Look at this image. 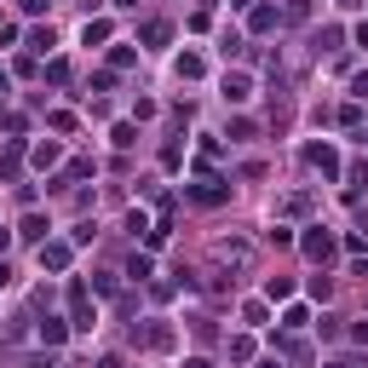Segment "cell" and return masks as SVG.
Returning a JSON list of instances; mask_svg holds the SVG:
<instances>
[{"label": "cell", "instance_id": "cell-1", "mask_svg": "<svg viewBox=\"0 0 368 368\" xmlns=\"http://www.w3.org/2000/svg\"><path fill=\"white\" fill-rule=\"evenodd\" d=\"M92 322H98V311H92L86 282H69V328H92Z\"/></svg>", "mask_w": 368, "mask_h": 368}, {"label": "cell", "instance_id": "cell-2", "mask_svg": "<svg viewBox=\"0 0 368 368\" xmlns=\"http://www.w3.org/2000/svg\"><path fill=\"white\" fill-rule=\"evenodd\" d=\"M305 161H311L322 178H340V150H334V144H305Z\"/></svg>", "mask_w": 368, "mask_h": 368}, {"label": "cell", "instance_id": "cell-3", "mask_svg": "<svg viewBox=\"0 0 368 368\" xmlns=\"http://www.w3.org/2000/svg\"><path fill=\"white\" fill-rule=\"evenodd\" d=\"M190 202H196V207H219V202H230V184L202 178V184H190Z\"/></svg>", "mask_w": 368, "mask_h": 368}, {"label": "cell", "instance_id": "cell-4", "mask_svg": "<svg viewBox=\"0 0 368 368\" xmlns=\"http://www.w3.org/2000/svg\"><path fill=\"white\" fill-rule=\"evenodd\" d=\"M299 248H305V259H316V265H328V259H334V236H328V230H305V242H299Z\"/></svg>", "mask_w": 368, "mask_h": 368}, {"label": "cell", "instance_id": "cell-5", "mask_svg": "<svg viewBox=\"0 0 368 368\" xmlns=\"http://www.w3.org/2000/svg\"><path fill=\"white\" fill-rule=\"evenodd\" d=\"M132 340L144 345V351H173V328H167V322H150V328H138Z\"/></svg>", "mask_w": 368, "mask_h": 368}, {"label": "cell", "instance_id": "cell-6", "mask_svg": "<svg viewBox=\"0 0 368 368\" xmlns=\"http://www.w3.org/2000/svg\"><path fill=\"white\" fill-rule=\"evenodd\" d=\"M40 270H69V242H40Z\"/></svg>", "mask_w": 368, "mask_h": 368}, {"label": "cell", "instance_id": "cell-7", "mask_svg": "<svg viewBox=\"0 0 368 368\" xmlns=\"http://www.w3.org/2000/svg\"><path fill=\"white\" fill-rule=\"evenodd\" d=\"M248 98H253V81H248L242 69H230V75H224V104H248Z\"/></svg>", "mask_w": 368, "mask_h": 368}, {"label": "cell", "instance_id": "cell-8", "mask_svg": "<svg viewBox=\"0 0 368 368\" xmlns=\"http://www.w3.org/2000/svg\"><path fill=\"white\" fill-rule=\"evenodd\" d=\"M64 340H69V322H64V316H46V322H40V345L52 351V345H64Z\"/></svg>", "mask_w": 368, "mask_h": 368}, {"label": "cell", "instance_id": "cell-9", "mask_svg": "<svg viewBox=\"0 0 368 368\" xmlns=\"http://www.w3.org/2000/svg\"><path fill=\"white\" fill-rule=\"evenodd\" d=\"M173 69H178V81H202V75H207L202 52H178V64H173Z\"/></svg>", "mask_w": 368, "mask_h": 368}, {"label": "cell", "instance_id": "cell-10", "mask_svg": "<svg viewBox=\"0 0 368 368\" xmlns=\"http://www.w3.org/2000/svg\"><path fill=\"white\" fill-rule=\"evenodd\" d=\"M167 35H173V23H167V18H150L144 29H138V40H144V46H167Z\"/></svg>", "mask_w": 368, "mask_h": 368}, {"label": "cell", "instance_id": "cell-11", "mask_svg": "<svg viewBox=\"0 0 368 368\" xmlns=\"http://www.w3.org/2000/svg\"><path fill=\"white\" fill-rule=\"evenodd\" d=\"M29 156H35V167H58V156H64V144H58V138H46V144H35Z\"/></svg>", "mask_w": 368, "mask_h": 368}, {"label": "cell", "instance_id": "cell-12", "mask_svg": "<svg viewBox=\"0 0 368 368\" xmlns=\"http://www.w3.org/2000/svg\"><path fill=\"white\" fill-rule=\"evenodd\" d=\"M46 230H52V224H46L40 213H29V219L18 224V236H23V242H46Z\"/></svg>", "mask_w": 368, "mask_h": 368}, {"label": "cell", "instance_id": "cell-13", "mask_svg": "<svg viewBox=\"0 0 368 368\" xmlns=\"http://www.w3.org/2000/svg\"><path fill=\"white\" fill-rule=\"evenodd\" d=\"M18 167H23V144H6L0 150V178H18Z\"/></svg>", "mask_w": 368, "mask_h": 368}, {"label": "cell", "instance_id": "cell-14", "mask_svg": "<svg viewBox=\"0 0 368 368\" xmlns=\"http://www.w3.org/2000/svg\"><path fill=\"white\" fill-rule=\"evenodd\" d=\"M248 29H253V35L276 29V6H253V12H248Z\"/></svg>", "mask_w": 368, "mask_h": 368}, {"label": "cell", "instance_id": "cell-15", "mask_svg": "<svg viewBox=\"0 0 368 368\" xmlns=\"http://www.w3.org/2000/svg\"><path fill=\"white\" fill-rule=\"evenodd\" d=\"M81 40H86V46H98V40H110V23H104V18H86Z\"/></svg>", "mask_w": 368, "mask_h": 368}, {"label": "cell", "instance_id": "cell-16", "mask_svg": "<svg viewBox=\"0 0 368 368\" xmlns=\"http://www.w3.org/2000/svg\"><path fill=\"white\" fill-rule=\"evenodd\" d=\"M276 351H282V357H294V362H305V357H311V345H305V340H288V334L276 340Z\"/></svg>", "mask_w": 368, "mask_h": 368}, {"label": "cell", "instance_id": "cell-17", "mask_svg": "<svg viewBox=\"0 0 368 368\" xmlns=\"http://www.w3.org/2000/svg\"><path fill=\"white\" fill-rule=\"evenodd\" d=\"M305 322H311V311H305V305H288V311H282V328H288V334H294V328H305Z\"/></svg>", "mask_w": 368, "mask_h": 368}, {"label": "cell", "instance_id": "cell-18", "mask_svg": "<svg viewBox=\"0 0 368 368\" xmlns=\"http://www.w3.org/2000/svg\"><path fill=\"white\" fill-rule=\"evenodd\" d=\"M265 242H270V248H294V230H288V224H270Z\"/></svg>", "mask_w": 368, "mask_h": 368}, {"label": "cell", "instance_id": "cell-19", "mask_svg": "<svg viewBox=\"0 0 368 368\" xmlns=\"http://www.w3.org/2000/svg\"><path fill=\"white\" fill-rule=\"evenodd\" d=\"M132 144H138V127L121 121V127H115V150H132Z\"/></svg>", "mask_w": 368, "mask_h": 368}, {"label": "cell", "instance_id": "cell-20", "mask_svg": "<svg viewBox=\"0 0 368 368\" xmlns=\"http://www.w3.org/2000/svg\"><path fill=\"white\" fill-rule=\"evenodd\" d=\"M219 253H224V259H230V265H248V253H253V248H248V242H224V248H219Z\"/></svg>", "mask_w": 368, "mask_h": 368}, {"label": "cell", "instance_id": "cell-21", "mask_svg": "<svg viewBox=\"0 0 368 368\" xmlns=\"http://www.w3.org/2000/svg\"><path fill=\"white\" fill-rule=\"evenodd\" d=\"M265 294H270V299H288V294H294V282H288V276H270Z\"/></svg>", "mask_w": 368, "mask_h": 368}, {"label": "cell", "instance_id": "cell-22", "mask_svg": "<svg viewBox=\"0 0 368 368\" xmlns=\"http://www.w3.org/2000/svg\"><path fill=\"white\" fill-rule=\"evenodd\" d=\"M18 6H23L29 18H40V12H46V0H18Z\"/></svg>", "mask_w": 368, "mask_h": 368}, {"label": "cell", "instance_id": "cell-23", "mask_svg": "<svg viewBox=\"0 0 368 368\" xmlns=\"http://www.w3.org/2000/svg\"><path fill=\"white\" fill-rule=\"evenodd\" d=\"M351 92H357V98H368V69H362V75L351 81Z\"/></svg>", "mask_w": 368, "mask_h": 368}, {"label": "cell", "instance_id": "cell-24", "mask_svg": "<svg viewBox=\"0 0 368 368\" xmlns=\"http://www.w3.org/2000/svg\"><path fill=\"white\" fill-rule=\"evenodd\" d=\"M184 368H213V362H207V357H190V362H184Z\"/></svg>", "mask_w": 368, "mask_h": 368}, {"label": "cell", "instance_id": "cell-25", "mask_svg": "<svg viewBox=\"0 0 368 368\" xmlns=\"http://www.w3.org/2000/svg\"><path fill=\"white\" fill-rule=\"evenodd\" d=\"M357 46H368V23H357Z\"/></svg>", "mask_w": 368, "mask_h": 368}, {"label": "cell", "instance_id": "cell-26", "mask_svg": "<svg viewBox=\"0 0 368 368\" xmlns=\"http://www.w3.org/2000/svg\"><path fill=\"white\" fill-rule=\"evenodd\" d=\"M98 368H121V362H115V357H104V362H98Z\"/></svg>", "mask_w": 368, "mask_h": 368}, {"label": "cell", "instance_id": "cell-27", "mask_svg": "<svg viewBox=\"0 0 368 368\" xmlns=\"http://www.w3.org/2000/svg\"><path fill=\"white\" fill-rule=\"evenodd\" d=\"M0 86H6V69H0Z\"/></svg>", "mask_w": 368, "mask_h": 368}, {"label": "cell", "instance_id": "cell-28", "mask_svg": "<svg viewBox=\"0 0 368 368\" xmlns=\"http://www.w3.org/2000/svg\"><path fill=\"white\" fill-rule=\"evenodd\" d=\"M328 368H345V362H328Z\"/></svg>", "mask_w": 368, "mask_h": 368}, {"label": "cell", "instance_id": "cell-29", "mask_svg": "<svg viewBox=\"0 0 368 368\" xmlns=\"http://www.w3.org/2000/svg\"><path fill=\"white\" fill-rule=\"evenodd\" d=\"M259 368H276V362H259Z\"/></svg>", "mask_w": 368, "mask_h": 368}]
</instances>
